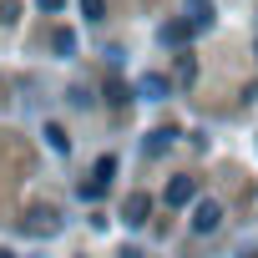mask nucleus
I'll use <instances>...</instances> for the list:
<instances>
[{"label":"nucleus","mask_w":258,"mask_h":258,"mask_svg":"<svg viewBox=\"0 0 258 258\" xmlns=\"http://www.w3.org/2000/svg\"><path fill=\"white\" fill-rule=\"evenodd\" d=\"M147 213H152V198H147V192H132V198L121 203V223H132V228H142Z\"/></svg>","instance_id":"1"},{"label":"nucleus","mask_w":258,"mask_h":258,"mask_svg":"<svg viewBox=\"0 0 258 258\" xmlns=\"http://www.w3.org/2000/svg\"><path fill=\"white\" fill-rule=\"evenodd\" d=\"M218 223H223V208H218L213 198H203V203L192 208V228H198V233H213Z\"/></svg>","instance_id":"2"},{"label":"nucleus","mask_w":258,"mask_h":258,"mask_svg":"<svg viewBox=\"0 0 258 258\" xmlns=\"http://www.w3.org/2000/svg\"><path fill=\"white\" fill-rule=\"evenodd\" d=\"M111 172H116V157H101V162L91 167V182H86L81 192H86V198H96V192H101V187L111 182Z\"/></svg>","instance_id":"3"},{"label":"nucleus","mask_w":258,"mask_h":258,"mask_svg":"<svg viewBox=\"0 0 258 258\" xmlns=\"http://www.w3.org/2000/svg\"><path fill=\"white\" fill-rule=\"evenodd\" d=\"M192 192H198V182H192V177H172V182H167V203H172V208H187V203H192Z\"/></svg>","instance_id":"4"},{"label":"nucleus","mask_w":258,"mask_h":258,"mask_svg":"<svg viewBox=\"0 0 258 258\" xmlns=\"http://www.w3.org/2000/svg\"><path fill=\"white\" fill-rule=\"evenodd\" d=\"M187 36H192V26H187V21H172V26H162V41H167V46H172V41H187Z\"/></svg>","instance_id":"5"},{"label":"nucleus","mask_w":258,"mask_h":258,"mask_svg":"<svg viewBox=\"0 0 258 258\" xmlns=\"http://www.w3.org/2000/svg\"><path fill=\"white\" fill-rule=\"evenodd\" d=\"M46 142H51V147H56V152H71V137H66V132H61V126H56V121H51V126H46Z\"/></svg>","instance_id":"6"},{"label":"nucleus","mask_w":258,"mask_h":258,"mask_svg":"<svg viewBox=\"0 0 258 258\" xmlns=\"http://www.w3.org/2000/svg\"><path fill=\"white\" fill-rule=\"evenodd\" d=\"M172 137H177L172 126H162V132H152V142H147V152H167V147H172Z\"/></svg>","instance_id":"7"},{"label":"nucleus","mask_w":258,"mask_h":258,"mask_svg":"<svg viewBox=\"0 0 258 258\" xmlns=\"http://www.w3.org/2000/svg\"><path fill=\"white\" fill-rule=\"evenodd\" d=\"M56 228V213L51 208H36V233H51Z\"/></svg>","instance_id":"8"},{"label":"nucleus","mask_w":258,"mask_h":258,"mask_svg":"<svg viewBox=\"0 0 258 258\" xmlns=\"http://www.w3.org/2000/svg\"><path fill=\"white\" fill-rule=\"evenodd\" d=\"M101 11H106V0H81V16L86 21H101Z\"/></svg>","instance_id":"9"},{"label":"nucleus","mask_w":258,"mask_h":258,"mask_svg":"<svg viewBox=\"0 0 258 258\" xmlns=\"http://www.w3.org/2000/svg\"><path fill=\"white\" fill-rule=\"evenodd\" d=\"M142 91H147V96H162L167 81H162V76H142Z\"/></svg>","instance_id":"10"},{"label":"nucleus","mask_w":258,"mask_h":258,"mask_svg":"<svg viewBox=\"0 0 258 258\" xmlns=\"http://www.w3.org/2000/svg\"><path fill=\"white\" fill-rule=\"evenodd\" d=\"M192 76H198V66H192V56H182L177 61V81H192Z\"/></svg>","instance_id":"11"},{"label":"nucleus","mask_w":258,"mask_h":258,"mask_svg":"<svg viewBox=\"0 0 258 258\" xmlns=\"http://www.w3.org/2000/svg\"><path fill=\"white\" fill-rule=\"evenodd\" d=\"M56 51H66V56H71V51H76V36H71V31H61V36H56Z\"/></svg>","instance_id":"12"},{"label":"nucleus","mask_w":258,"mask_h":258,"mask_svg":"<svg viewBox=\"0 0 258 258\" xmlns=\"http://www.w3.org/2000/svg\"><path fill=\"white\" fill-rule=\"evenodd\" d=\"M36 6H41V11H61V6H66V0H36Z\"/></svg>","instance_id":"13"},{"label":"nucleus","mask_w":258,"mask_h":258,"mask_svg":"<svg viewBox=\"0 0 258 258\" xmlns=\"http://www.w3.org/2000/svg\"><path fill=\"white\" fill-rule=\"evenodd\" d=\"M0 258H11V253H0Z\"/></svg>","instance_id":"14"}]
</instances>
